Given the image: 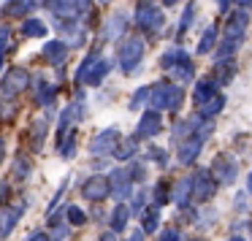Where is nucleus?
<instances>
[{
	"label": "nucleus",
	"mask_w": 252,
	"mask_h": 241,
	"mask_svg": "<svg viewBox=\"0 0 252 241\" xmlns=\"http://www.w3.org/2000/svg\"><path fill=\"white\" fill-rule=\"evenodd\" d=\"M160 133H163V114H160V111H152V109H144L141 117H138V125H136L133 138L141 144V141H152V138H158Z\"/></svg>",
	"instance_id": "nucleus-9"
},
{
	"label": "nucleus",
	"mask_w": 252,
	"mask_h": 241,
	"mask_svg": "<svg viewBox=\"0 0 252 241\" xmlns=\"http://www.w3.org/2000/svg\"><path fill=\"white\" fill-rule=\"evenodd\" d=\"M6 160V141H3V136H0V163Z\"/></svg>",
	"instance_id": "nucleus-56"
},
{
	"label": "nucleus",
	"mask_w": 252,
	"mask_h": 241,
	"mask_svg": "<svg viewBox=\"0 0 252 241\" xmlns=\"http://www.w3.org/2000/svg\"><path fill=\"white\" fill-rule=\"evenodd\" d=\"M158 241H182V230L176 225H165L163 230H158Z\"/></svg>",
	"instance_id": "nucleus-45"
},
{
	"label": "nucleus",
	"mask_w": 252,
	"mask_h": 241,
	"mask_svg": "<svg viewBox=\"0 0 252 241\" xmlns=\"http://www.w3.org/2000/svg\"><path fill=\"white\" fill-rule=\"evenodd\" d=\"M230 3H236V6L241 8V11H247V8H252V0H230Z\"/></svg>",
	"instance_id": "nucleus-52"
},
{
	"label": "nucleus",
	"mask_w": 252,
	"mask_h": 241,
	"mask_svg": "<svg viewBox=\"0 0 252 241\" xmlns=\"http://www.w3.org/2000/svg\"><path fill=\"white\" fill-rule=\"evenodd\" d=\"M244 192H247V195H252V171L247 174V187H244Z\"/></svg>",
	"instance_id": "nucleus-55"
},
{
	"label": "nucleus",
	"mask_w": 252,
	"mask_h": 241,
	"mask_svg": "<svg viewBox=\"0 0 252 241\" xmlns=\"http://www.w3.org/2000/svg\"><path fill=\"white\" fill-rule=\"evenodd\" d=\"M76 149H79V136H76V127H73V130L57 144V154H60L63 160H73L76 157Z\"/></svg>",
	"instance_id": "nucleus-37"
},
{
	"label": "nucleus",
	"mask_w": 252,
	"mask_h": 241,
	"mask_svg": "<svg viewBox=\"0 0 252 241\" xmlns=\"http://www.w3.org/2000/svg\"><path fill=\"white\" fill-rule=\"evenodd\" d=\"M214 6H217L220 14H228L230 11V0H214Z\"/></svg>",
	"instance_id": "nucleus-51"
},
{
	"label": "nucleus",
	"mask_w": 252,
	"mask_h": 241,
	"mask_svg": "<svg viewBox=\"0 0 252 241\" xmlns=\"http://www.w3.org/2000/svg\"><path fill=\"white\" fill-rule=\"evenodd\" d=\"M11 195H14L11 181H8V179H0V206H6V203H11Z\"/></svg>",
	"instance_id": "nucleus-46"
},
{
	"label": "nucleus",
	"mask_w": 252,
	"mask_h": 241,
	"mask_svg": "<svg viewBox=\"0 0 252 241\" xmlns=\"http://www.w3.org/2000/svg\"><path fill=\"white\" fill-rule=\"evenodd\" d=\"M149 103V84H144V87H138L136 92L130 95V100H127V109L130 111H138L141 106Z\"/></svg>",
	"instance_id": "nucleus-43"
},
{
	"label": "nucleus",
	"mask_w": 252,
	"mask_h": 241,
	"mask_svg": "<svg viewBox=\"0 0 252 241\" xmlns=\"http://www.w3.org/2000/svg\"><path fill=\"white\" fill-rule=\"evenodd\" d=\"M57 33H60V41L68 46V49H82L87 44V22L84 19H73V22H60L55 25Z\"/></svg>",
	"instance_id": "nucleus-10"
},
{
	"label": "nucleus",
	"mask_w": 252,
	"mask_h": 241,
	"mask_svg": "<svg viewBox=\"0 0 252 241\" xmlns=\"http://www.w3.org/2000/svg\"><path fill=\"white\" fill-rule=\"evenodd\" d=\"M190 184H192V203H198V206L209 203L220 190V184L214 181V176L209 174V168H195L192 171Z\"/></svg>",
	"instance_id": "nucleus-7"
},
{
	"label": "nucleus",
	"mask_w": 252,
	"mask_h": 241,
	"mask_svg": "<svg viewBox=\"0 0 252 241\" xmlns=\"http://www.w3.org/2000/svg\"><path fill=\"white\" fill-rule=\"evenodd\" d=\"M220 92V87H217V82H214L212 76H206V79H198L195 84H192V106H203L212 95H217Z\"/></svg>",
	"instance_id": "nucleus-23"
},
{
	"label": "nucleus",
	"mask_w": 252,
	"mask_h": 241,
	"mask_svg": "<svg viewBox=\"0 0 252 241\" xmlns=\"http://www.w3.org/2000/svg\"><path fill=\"white\" fill-rule=\"evenodd\" d=\"M63 3H65V0H38V6H44L49 14L60 11V8H63Z\"/></svg>",
	"instance_id": "nucleus-48"
},
{
	"label": "nucleus",
	"mask_w": 252,
	"mask_h": 241,
	"mask_svg": "<svg viewBox=\"0 0 252 241\" xmlns=\"http://www.w3.org/2000/svg\"><path fill=\"white\" fill-rule=\"evenodd\" d=\"M198 125H201V120H198L195 114H192V117H179V120L174 122V127H171V141L179 144V141H185V138L195 136Z\"/></svg>",
	"instance_id": "nucleus-21"
},
{
	"label": "nucleus",
	"mask_w": 252,
	"mask_h": 241,
	"mask_svg": "<svg viewBox=\"0 0 252 241\" xmlns=\"http://www.w3.org/2000/svg\"><path fill=\"white\" fill-rule=\"evenodd\" d=\"M160 219H163V214H160V209L155 206H147L141 214V233L144 236H152L160 230Z\"/></svg>",
	"instance_id": "nucleus-35"
},
{
	"label": "nucleus",
	"mask_w": 252,
	"mask_h": 241,
	"mask_svg": "<svg viewBox=\"0 0 252 241\" xmlns=\"http://www.w3.org/2000/svg\"><path fill=\"white\" fill-rule=\"evenodd\" d=\"M111 68H114V62L106 60V57L100 55L98 60L90 65V71L84 73V82H82V84H87V87H100V84L106 82V76L111 73Z\"/></svg>",
	"instance_id": "nucleus-20"
},
{
	"label": "nucleus",
	"mask_w": 252,
	"mask_h": 241,
	"mask_svg": "<svg viewBox=\"0 0 252 241\" xmlns=\"http://www.w3.org/2000/svg\"><path fill=\"white\" fill-rule=\"evenodd\" d=\"M49 125H52V120L46 114L30 120V125H28V147H30V152L38 154L41 149L46 147V138H49Z\"/></svg>",
	"instance_id": "nucleus-16"
},
{
	"label": "nucleus",
	"mask_w": 252,
	"mask_h": 241,
	"mask_svg": "<svg viewBox=\"0 0 252 241\" xmlns=\"http://www.w3.org/2000/svg\"><path fill=\"white\" fill-rule=\"evenodd\" d=\"M247 28H250V11H241V8H236V11H228V19H225V28L220 30L222 33V38L228 41H244L247 35Z\"/></svg>",
	"instance_id": "nucleus-12"
},
{
	"label": "nucleus",
	"mask_w": 252,
	"mask_h": 241,
	"mask_svg": "<svg viewBox=\"0 0 252 241\" xmlns=\"http://www.w3.org/2000/svg\"><path fill=\"white\" fill-rule=\"evenodd\" d=\"M168 76H171V82L179 84V87H182V84H187V82H192V79H195V65H192V57H185V60H182L176 68H171Z\"/></svg>",
	"instance_id": "nucleus-29"
},
{
	"label": "nucleus",
	"mask_w": 252,
	"mask_h": 241,
	"mask_svg": "<svg viewBox=\"0 0 252 241\" xmlns=\"http://www.w3.org/2000/svg\"><path fill=\"white\" fill-rule=\"evenodd\" d=\"M160 3H163L165 8H171V6H176V3H179V0H160Z\"/></svg>",
	"instance_id": "nucleus-58"
},
{
	"label": "nucleus",
	"mask_w": 252,
	"mask_h": 241,
	"mask_svg": "<svg viewBox=\"0 0 252 241\" xmlns=\"http://www.w3.org/2000/svg\"><path fill=\"white\" fill-rule=\"evenodd\" d=\"M30 174H33V160H30L28 154H19L11 163V181L25 184V181H30Z\"/></svg>",
	"instance_id": "nucleus-30"
},
{
	"label": "nucleus",
	"mask_w": 252,
	"mask_h": 241,
	"mask_svg": "<svg viewBox=\"0 0 252 241\" xmlns=\"http://www.w3.org/2000/svg\"><path fill=\"white\" fill-rule=\"evenodd\" d=\"M144 55H147V41L138 33H127L117 41V52H114V62L120 65V71L125 76H133V73L141 68Z\"/></svg>",
	"instance_id": "nucleus-2"
},
{
	"label": "nucleus",
	"mask_w": 252,
	"mask_h": 241,
	"mask_svg": "<svg viewBox=\"0 0 252 241\" xmlns=\"http://www.w3.org/2000/svg\"><path fill=\"white\" fill-rule=\"evenodd\" d=\"M0 76H3V55H0Z\"/></svg>",
	"instance_id": "nucleus-60"
},
{
	"label": "nucleus",
	"mask_w": 252,
	"mask_h": 241,
	"mask_svg": "<svg viewBox=\"0 0 252 241\" xmlns=\"http://www.w3.org/2000/svg\"><path fill=\"white\" fill-rule=\"evenodd\" d=\"M171 203H174L179 211L185 209H192V184H190V176H182L171 184Z\"/></svg>",
	"instance_id": "nucleus-19"
},
{
	"label": "nucleus",
	"mask_w": 252,
	"mask_h": 241,
	"mask_svg": "<svg viewBox=\"0 0 252 241\" xmlns=\"http://www.w3.org/2000/svg\"><path fill=\"white\" fill-rule=\"evenodd\" d=\"M25 209H28V203H6V206H0V241H6L8 236L17 230L19 219H22Z\"/></svg>",
	"instance_id": "nucleus-14"
},
{
	"label": "nucleus",
	"mask_w": 252,
	"mask_h": 241,
	"mask_svg": "<svg viewBox=\"0 0 252 241\" xmlns=\"http://www.w3.org/2000/svg\"><path fill=\"white\" fill-rule=\"evenodd\" d=\"M228 241H244V236H241V233H230Z\"/></svg>",
	"instance_id": "nucleus-57"
},
{
	"label": "nucleus",
	"mask_w": 252,
	"mask_h": 241,
	"mask_svg": "<svg viewBox=\"0 0 252 241\" xmlns=\"http://www.w3.org/2000/svg\"><path fill=\"white\" fill-rule=\"evenodd\" d=\"M144 160H149V163H155L158 168H168V160H171V154H168V149L158 147V144H149V147H147V152H144Z\"/></svg>",
	"instance_id": "nucleus-40"
},
{
	"label": "nucleus",
	"mask_w": 252,
	"mask_h": 241,
	"mask_svg": "<svg viewBox=\"0 0 252 241\" xmlns=\"http://www.w3.org/2000/svg\"><path fill=\"white\" fill-rule=\"evenodd\" d=\"M68 55H71V49H68L60 38L46 41L44 49H41V60H44L46 65H52V68H63V62L68 60Z\"/></svg>",
	"instance_id": "nucleus-18"
},
{
	"label": "nucleus",
	"mask_w": 252,
	"mask_h": 241,
	"mask_svg": "<svg viewBox=\"0 0 252 241\" xmlns=\"http://www.w3.org/2000/svg\"><path fill=\"white\" fill-rule=\"evenodd\" d=\"M125 168H127V174H130V181H133V184L144 187V181H147V174H149V171H147V160H138V157H136V160H130Z\"/></svg>",
	"instance_id": "nucleus-41"
},
{
	"label": "nucleus",
	"mask_w": 252,
	"mask_h": 241,
	"mask_svg": "<svg viewBox=\"0 0 252 241\" xmlns=\"http://www.w3.org/2000/svg\"><path fill=\"white\" fill-rule=\"evenodd\" d=\"M203 138L198 136H190V138H185V141H179L176 144V163L182 165V168H190V165H195V160L201 157V152H203Z\"/></svg>",
	"instance_id": "nucleus-15"
},
{
	"label": "nucleus",
	"mask_w": 252,
	"mask_h": 241,
	"mask_svg": "<svg viewBox=\"0 0 252 241\" xmlns=\"http://www.w3.org/2000/svg\"><path fill=\"white\" fill-rule=\"evenodd\" d=\"M98 3H103V6H106V3H111V0H98Z\"/></svg>",
	"instance_id": "nucleus-61"
},
{
	"label": "nucleus",
	"mask_w": 252,
	"mask_h": 241,
	"mask_svg": "<svg viewBox=\"0 0 252 241\" xmlns=\"http://www.w3.org/2000/svg\"><path fill=\"white\" fill-rule=\"evenodd\" d=\"M209 174L214 176V181L217 184H236V179H239V160H236V154L230 152H220L214 154L212 165H209Z\"/></svg>",
	"instance_id": "nucleus-6"
},
{
	"label": "nucleus",
	"mask_w": 252,
	"mask_h": 241,
	"mask_svg": "<svg viewBox=\"0 0 252 241\" xmlns=\"http://www.w3.org/2000/svg\"><path fill=\"white\" fill-rule=\"evenodd\" d=\"M127 222H130V209H127V203H117L114 209H111L109 214V230L111 233H125L127 230Z\"/></svg>",
	"instance_id": "nucleus-25"
},
{
	"label": "nucleus",
	"mask_w": 252,
	"mask_h": 241,
	"mask_svg": "<svg viewBox=\"0 0 252 241\" xmlns=\"http://www.w3.org/2000/svg\"><path fill=\"white\" fill-rule=\"evenodd\" d=\"M98 241H117V233H111V230H106V233H100Z\"/></svg>",
	"instance_id": "nucleus-54"
},
{
	"label": "nucleus",
	"mask_w": 252,
	"mask_h": 241,
	"mask_svg": "<svg viewBox=\"0 0 252 241\" xmlns=\"http://www.w3.org/2000/svg\"><path fill=\"white\" fill-rule=\"evenodd\" d=\"M187 241H206L203 236H195V239H187Z\"/></svg>",
	"instance_id": "nucleus-59"
},
{
	"label": "nucleus",
	"mask_w": 252,
	"mask_h": 241,
	"mask_svg": "<svg viewBox=\"0 0 252 241\" xmlns=\"http://www.w3.org/2000/svg\"><path fill=\"white\" fill-rule=\"evenodd\" d=\"M30 87H33V100L38 106H44V109H52V106H55V98H57V84H52L49 79L46 76H33V84H30Z\"/></svg>",
	"instance_id": "nucleus-17"
},
{
	"label": "nucleus",
	"mask_w": 252,
	"mask_h": 241,
	"mask_svg": "<svg viewBox=\"0 0 252 241\" xmlns=\"http://www.w3.org/2000/svg\"><path fill=\"white\" fill-rule=\"evenodd\" d=\"M217 41H220V25H217V22H214V25H206V30H203L201 38H198L195 52H198V55H212L214 46H217Z\"/></svg>",
	"instance_id": "nucleus-27"
},
{
	"label": "nucleus",
	"mask_w": 252,
	"mask_h": 241,
	"mask_svg": "<svg viewBox=\"0 0 252 241\" xmlns=\"http://www.w3.org/2000/svg\"><path fill=\"white\" fill-rule=\"evenodd\" d=\"M192 225L195 228H201V230H206V228H214V222H217V209L214 206H209V203H203L201 209H192Z\"/></svg>",
	"instance_id": "nucleus-31"
},
{
	"label": "nucleus",
	"mask_w": 252,
	"mask_h": 241,
	"mask_svg": "<svg viewBox=\"0 0 252 241\" xmlns=\"http://www.w3.org/2000/svg\"><path fill=\"white\" fill-rule=\"evenodd\" d=\"M136 154H138V141L130 136V138H122V141H120L114 157L122 160V163H130V160H136Z\"/></svg>",
	"instance_id": "nucleus-39"
},
{
	"label": "nucleus",
	"mask_w": 252,
	"mask_h": 241,
	"mask_svg": "<svg viewBox=\"0 0 252 241\" xmlns=\"http://www.w3.org/2000/svg\"><path fill=\"white\" fill-rule=\"evenodd\" d=\"M233 209H236V211H247V192H239V195H236L233 198Z\"/></svg>",
	"instance_id": "nucleus-49"
},
{
	"label": "nucleus",
	"mask_w": 252,
	"mask_h": 241,
	"mask_svg": "<svg viewBox=\"0 0 252 241\" xmlns=\"http://www.w3.org/2000/svg\"><path fill=\"white\" fill-rule=\"evenodd\" d=\"M236 71H239L236 60H222V62H214V65H212V79L217 82V87H225V84H230V82H233Z\"/></svg>",
	"instance_id": "nucleus-26"
},
{
	"label": "nucleus",
	"mask_w": 252,
	"mask_h": 241,
	"mask_svg": "<svg viewBox=\"0 0 252 241\" xmlns=\"http://www.w3.org/2000/svg\"><path fill=\"white\" fill-rule=\"evenodd\" d=\"M8 44H11V28L3 25V28H0V55H6Z\"/></svg>",
	"instance_id": "nucleus-47"
},
{
	"label": "nucleus",
	"mask_w": 252,
	"mask_h": 241,
	"mask_svg": "<svg viewBox=\"0 0 252 241\" xmlns=\"http://www.w3.org/2000/svg\"><path fill=\"white\" fill-rule=\"evenodd\" d=\"M98 57H100V52H98V49H93V52H90V55L82 60V62H79V68H76V76H73V79H76V84H82V82H84V73L90 71V65H93V62L98 60Z\"/></svg>",
	"instance_id": "nucleus-44"
},
{
	"label": "nucleus",
	"mask_w": 252,
	"mask_h": 241,
	"mask_svg": "<svg viewBox=\"0 0 252 241\" xmlns=\"http://www.w3.org/2000/svg\"><path fill=\"white\" fill-rule=\"evenodd\" d=\"M30 84H33V73H30L28 68H22V65L8 68V71H3V76H0V98L17 100L25 90H30Z\"/></svg>",
	"instance_id": "nucleus-4"
},
{
	"label": "nucleus",
	"mask_w": 252,
	"mask_h": 241,
	"mask_svg": "<svg viewBox=\"0 0 252 241\" xmlns=\"http://www.w3.org/2000/svg\"><path fill=\"white\" fill-rule=\"evenodd\" d=\"M63 217H65V222L71 225V228H84V225H87V214H84L76 203H68Z\"/></svg>",
	"instance_id": "nucleus-42"
},
{
	"label": "nucleus",
	"mask_w": 252,
	"mask_h": 241,
	"mask_svg": "<svg viewBox=\"0 0 252 241\" xmlns=\"http://www.w3.org/2000/svg\"><path fill=\"white\" fill-rule=\"evenodd\" d=\"M225 95L222 92H217V95H212V98L206 100L203 106H198V111H195V117L198 120H203V122H214V117H220V111L225 109Z\"/></svg>",
	"instance_id": "nucleus-24"
},
{
	"label": "nucleus",
	"mask_w": 252,
	"mask_h": 241,
	"mask_svg": "<svg viewBox=\"0 0 252 241\" xmlns=\"http://www.w3.org/2000/svg\"><path fill=\"white\" fill-rule=\"evenodd\" d=\"M195 17H198V3L195 0H187L185 3V8H182V17H179V25H176V35H187V30L192 28V22H195Z\"/></svg>",
	"instance_id": "nucleus-33"
},
{
	"label": "nucleus",
	"mask_w": 252,
	"mask_h": 241,
	"mask_svg": "<svg viewBox=\"0 0 252 241\" xmlns=\"http://www.w3.org/2000/svg\"><path fill=\"white\" fill-rule=\"evenodd\" d=\"M49 241H52V239H49Z\"/></svg>",
	"instance_id": "nucleus-62"
},
{
	"label": "nucleus",
	"mask_w": 252,
	"mask_h": 241,
	"mask_svg": "<svg viewBox=\"0 0 252 241\" xmlns=\"http://www.w3.org/2000/svg\"><path fill=\"white\" fill-rule=\"evenodd\" d=\"M25 241H49V233H46V230H33Z\"/></svg>",
	"instance_id": "nucleus-50"
},
{
	"label": "nucleus",
	"mask_w": 252,
	"mask_h": 241,
	"mask_svg": "<svg viewBox=\"0 0 252 241\" xmlns=\"http://www.w3.org/2000/svg\"><path fill=\"white\" fill-rule=\"evenodd\" d=\"M106 179H109V198H114L117 203H127V198L133 195V190H136V184L130 181V174H127L125 165H120V168H111L109 174H106Z\"/></svg>",
	"instance_id": "nucleus-8"
},
{
	"label": "nucleus",
	"mask_w": 252,
	"mask_h": 241,
	"mask_svg": "<svg viewBox=\"0 0 252 241\" xmlns=\"http://www.w3.org/2000/svg\"><path fill=\"white\" fill-rule=\"evenodd\" d=\"M111 192H109V179H106L103 174H93V176H87V179L82 181V198L84 201H90V203H103L106 198H109Z\"/></svg>",
	"instance_id": "nucleus-13"
},
{
	"label": "nucleus",
	"mask_w": 252,
	"mask_h": 241,
	"mask_svg": "<svg viewBox=\"0 0 252 241\" xmlns=\"http://www.w3.org/2000/svg\"><path fill=\"white\" fill-rule=\"evenodd\" d=\"M147 206H149V190H147V187H138V190H133V195L127 198V209H130V217H141Z\"/></svg>",
	"instance_id": "nucleus-36"
},
{
	"label": "nucleus",
	"mask_w": 252,
	"mask_h": 241,
	"mask_svg": "<svg viewBox=\"0 0 252 241\" xmlns=\"http://www.w3.org/2000/svg\"><path fill=\"white\" fill-rule=\"evenodd\" d=\"M127 28H130V17L117 8L100 25V41H120L122 35H127Z\"/></svg>",
	"instance_id": "nucleus-11"
},
{
	"label": "nucleus",
	"mask_w": 252,
	"mask_h": 241,
	"mask_svg": "<svg viewBox=\"0 0 252 241\" xmlns=\"http://www.w3.org/2000/svg\"><path fill=\"white\" fill-rule=\"evenodd\" d=\"M106 163H109L106 157H95V160H93V171H98V168H106Z\"/></svg>",
	"instance_id": "nucleus-53"
},
{
	"label": "nucleus",
	"mask_w": 252,
	"mask_h": 241,
	"mask_svg": "<svg viewBox=\"0 0 252 241\" xmlns=\"http://www.w3.org/2000/svg\"><path fill=\"white\" fill-rule=\"evenodd\" d=\"M35 8H38V0H8L6 6H3V14L8 19H22L25 22Z\"/></svg>",
	"instance_id": "nucleus-22"
},
{
	"label": "nucleus",
	"mask_w": 252,
	"mask_h": 241,
	"mask_svg": "<svg viewBox=\"0 0 252 241\" xmlns=\"http://www.w3.org/2000/svg\"><path fill=\"white\" fill-rule=\"evenodd\" d=\"M185 57H190V52H187V49H182V46H168V49L160 55V68L168 73L171 68H176Z\"/></svg>",
	"instance_id": "nucleus-34"
},
{
	"label": "nucleus",
	"mask_w": 252,
	"mask_h": 241,
	"mask_svg": "<svg viewBox=\"0 0 252 241\" xmlns=\"http://www.w3.org/2000/svg\"><path fill=\"white\" fill-rule=\"evenodd\" d=\"M133 22L144 35H158L165 28V14L160 6H155L152 0H141L133 11Z\"/></svg>",
	"instance_id": "nucleus-3"
},
{
	"label": "nucleus",
	"mask_w": 252,
	"mask_h": 241,
	"mask_svg": "<svg viewBox=\"0 0 252 241\" xmlns=\"http://www.w3.org/2000/svg\"><path fill=\"white\" fill-rule=\"evenodd\" d=\"M46 33H49L46 22H41V19H35V17H28L22 22V35L25 38H46Z\"/></svg>",
	"instance_id": "nucleus-38"
},
{
	"label": "nucleus",
	"mask_w": 252,
	"mask_h": 241,
	"mask_svg": "<svg viewBox=\"0 0 252 241\" xmlns=\"http://www.w3.org/2000/svg\"><path fill=\"white\" fill-rule=\"evenodd\" d=\"M171 203V181L168 179H158L152 187V192H149V206L155 209H163Z\"/></svg>",
	"instance_id": "nucleus-28"
},
{
	"label": "nucleus",
	"mask_w": 252,
	"mask_h": 241,
	"mask_svg": "<svg viewBox=\"0 0 252 241\" xmlns=\"http://www.w3.org/2000/svg\"><path fill=\"white\" fill-rule=\"evenodd\" d=\"M46 228H49V233H52V241H65L68 233H71V225L65 222V217H63L60 211L46 217Z\"/></svg>",
	"instance_id": "nucleus-32"
},
{
	"label": "nucleus",
	"mask_w": 252,
	"mask_h": 241,
	"mask_svg": "<svg viewBox=\"0 0 252 241\" xmlns=\"http://www.w3.org/2000/svg\"><path fill=\"white\" fill-rule=\"evenodd\" d=\"M185 106V87L174 84L171 79H160V82L149 84V103L147 109L152 111H168V114H179Z\"/></svg>",
	"instance_id": "nucleus-1"
},
{
	"label": "nucleus",
	"mask_w": 252,
	"mask_h": 241,
	"mask_svg": "<svg viewBox=\"0 0 252 241\" xmlns=\"http://www.w3.org/2000/svg\"><path fill=\"white\" fill-rule=\"evenodd\" d=\"M120 141H122L120 127L109 125V127L98 130L93 138H90L87 149H90V154H93V157H114V152H117V147H120Z\"/></svg>",
	"instance_id": "nucleus-5"
}]
</instances>
